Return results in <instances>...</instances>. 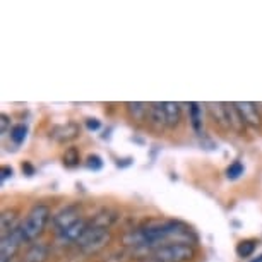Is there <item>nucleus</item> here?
Masks as SVG:
<instances>
[{"instance_id":"obj_5","label":"nucleus","mask_w":262,"mask_h":262,"mask_svg":"<svg viewBox=\"0 0 262 262\" xmlns=\"http://www.w3.org/2000/svg\"><path fill=\"white\" fill-rule=\"evenodd\" d=\"M23 244H26V238L23 235L21 226H17L11 235L0 240V262H12Z\"/></svg>"},{"instance_id":"obj_7","label":"nucleus","mask_w":262,"mask_h":262,"mask_svg":"<svg viewBox=\"0 0 262 262\" xmlns=\"http://www.w3.org/2000/svg\"><path fill=\"white\" fill-rule=\"evenodd\" d=\"M235 108L238 110L242 120L247 125H252V127H259L260 125V115L259 112H257V106L254 103L250 101H244V103H235Z\"/></svg>"},{"instance_id":"obj_16","label":"nucleus","mask_w":262,"mask_h":262,"mask_svg":"<svg viewBox=\"0 0 262 262\" xmlns=\"http://www.w3.org/2000/svg\"><path fill=\"white\" fill-rule=\"evenodd\" d=\"M127 110L130 113V117H134L139 122H142L149 115V106L146 103H127Z\"/></svg>"},{"instance_id":"obj_18","label":"nucleus","mask_w":262,"mask_h":262,"mask_svg":"<svg viewBox=\"0 0 262 262\" xmlns=\"http://www.w3.org/2000/svg\"><path fill=\"white\" fill-rule=\"evenodd\" d=\"M255 247H257L255 240H244L236 245V254H238V257H242V259H247V257H250L255 252Z\"/></svg>"},{"instance_id":"obj_17","label":"nucleus","mask_w":262,"mask_h":262,"mask_svg":"<svg viewBox=\"0 0 262 262\" xmlns=\"http://www.w3.org/2000/svg\"><path fill=\"white\" fill-rule=\"evenodd\" d=\"M189 113H190V123H192V128L201 134L202 130V108L197 105V103H190L189 105Z\"/></svg>"},{"instance_id":"obj_19","label":"nucleus","mask_w":262,"mask_h":262,"mask_svg":"<svg viewBox=\"0 0 262 262\" xmlns=\"http://www.w3.org/2000/svg\"><path fill=\"white\" fill-rule=\"evenodd\" d=\"M26 136H28V127L23 125V123H17L11 128V139L16 142V144H23L26 141Z\"/></svg>"},{"instance_id":"obj_11","label":"nucleus","mask_w":262,"mask_h":262,"mask_svg":"<svg viewBox=\"0 0 262 262\" xmlns=\"http://www.w3.org/2000/svg\"><path fill=\"white\" fill-rule=\"evenodd\" d=\"M48 259V245L34 244L28 249L23 257V262H45Z\"/></svg>"},{"instance_id":"obj_3","label":"nucleus","mask_w":262,"mask_h":262,"mask_svg":"<svg viewBox=\"0 0 262 262\" xmlns=\"http://www.w3.org/2000/svg\"><path fill=\"white\" fill-rule=\"evenodd\" d=\"M195 250L189 244H168L152 252L156 262H187L194 259Z\"/></svg>"},{"instance_id":"obj_2","label":"nucleus","mask_w":262,"mask_h":262,"mask_svg":"<svg viewBox=\"0 0 262 262\" xmlns=\"http://www.w3.org/2000/svg\"><path fill=\"white\" fill-rule=\"evenodd\" d=\"M48 220H50V209L43 204L34 206L33 209L29 211L26 220L19 225L23 230V235H24V238H26V242L34 240L36 236L41 235L47 223H48Z\"/></svg>"},{"instance_id":"obj_1","label":"nucleus","mask_w":262,"mask_h":262,"mask_svg":"<svg viewBox=\"0 0 262 262\" xmlns=\"http://www.w3.org/2000/svg\"><path fill=\"white\" fill-rule=\"evenodd\" d=\"M194 235L180 221L171 220H151L139 230L125 236L127 245L144 247V249H160L168 244H189Z\"/></svg>"},{"instance_id":"obj_10","label":"nucleus","mask_w":262,"mask_h":262,"mask_svg":"<svg viewBox=\"0 0 262 262\" xmlns=\"http://www.w3.org/2000/svg\"><path fill=\"white\" fill-rule=\"evenodd\" d=\"M88 226L90 225H88L84 220H81V221H77L76 225H72L71 228L60 231V233H58V238H60V242H77L82 236L84 231L88 230Z\"/></svg>"},{"instance_id":"obj_4","label":"nucleus","mask_w":262,"mask_h":262,"mask_svg":"<svg viewBox=\"0 0 262 262\" xmlns=\"http://www.w3.org/2000/svg\"><path fill=\"white\" fill-rule=\"evenodd\" d=\"M112 235L108 228H101V226L90 225L88 230L84 231L81 238L77 240V245L86 252V254H95V252L101 250L108 242H110Z\"/></svg>"},{"instance_id":"obj_13","label":"nucleus","mask_w":262,"mask_h":262,"mask_svg":"<svg viewBox=\"0 0 262 262\" xmlns=\"http://www.w3.org/2000/svg\"><path fill=\"white\" fill-rule=\"evenodd\" d=\"M149 120L156 128L166 127V117H165L163 103H152V105L149 106Z\"/></svg>"},{"instance_id":"obj_12","label":"nucleus","mask_w":262,"mask_h":262,"mask_svg":"<svg viewBox=\"0 0 262 262\" xmlns=\"http://www.w3.org/2000/svg\"><path fill=\"white\" fill-rule=\"evenodd\" d=\"M163 108H165L166 127L168 128H175L180 123V106H179V103L166 101V103H163Z\"/></svg>"},{"instance_id":"obj_8","label":"nucleus","mask_w":262,"mask_h":262,"mask_svg":"<svg viewBox=\"0 0 262 262\" xmlns=\"http://www.w3.org/2000/svg\"><path fill=\"white\" fill-rule=\"evenodd\" d=\"M17 226H19L17 225V211H14V209L4 211L2 216H0V235H2V238L7 235H11Z\"/></svg>"},{"instance_id":"obj_27","label":"nucleus","mask_w":262,"mask_h":262,"mask_svg":"<svg viewBox=\"0 0 262 262\" xmlns=\"http://www.w3.org/2000/svg\"><path fill=\"white\" fill-rule=\"evenodd\" d=\"M252 262H262V255H259V257H257V259H254Z\"/></svg>"},{"instance_id":"obj_6","label":"nucleus","mask_w":262,"mask_h":262,"mask_svg":"<svg viewBox=\"0 0 262 262\" xmlns=\"http://www.w3.org/2000/svg\"><path fill=\"white\" fill-rule=\"evenodd\" d=\"M81 209L77 206H67L66 209H62L58 214L53 217V226H55L57 235L60 231L71 228L72 225H76L77 221H81Z\"/></svg>"},{"instance_id":"obj_14","label":"nucleus","mask_w":262,"mask_h":262,"mask_svg":"<svg viewBox=\"0 0 262 262\" xmlns=\"http://www.w3.org/2000/svg\"><path fill=\"white\" fill-rule=\"evenodd\" d=\"M225 108H226V115H228L230 127H233L235 130H238V132L244 130V125H245V123H244V120H242V117H240L238 110L235 108V103H233V105H228V103H226Z\"/></svg>"},{"instance_id":"obj_26","label":"nucleus","mask_w":262,"mask_h":262,"mask_svg":"<svg viewBox=\"0 0 262 262\" xmlns=\"http://www.w3.org/2000/svg\"><path fill=\"white\" fill-rule=\"evenodd\" d=\"M23 171L26 173L28 177H31V175H34V168L29 165V163L26 161V163H23Z\"/></svg>"},{"instance_id":"obj_21","label":"nucleus","mask_w":262,"mask_h":262,"mask_svg":"<svg viewBox=\"0 0 262 262\" xmlns=\"http://www.w3.org/2000/svg\"><path fill=\"white\" fill-rule=\"evenodd\" d=\"M240 175H244V165H242L240 161L231 163V165L226 168V177H228L230 180H236Z\"/></svg>"},{"instance_id":"obj_15","label":"nucleus","mask_w":262,"mask_h":262,"mask_svg":"<svg viewBox=\"0 0 262 262\" xmlns=\"http://www.w3.org/2000/svg\"><path fill=\"white\" fill-rule=\"evenodd\" d=\"M209 112L217 120V123H221L223 127H230L228 115H226V108L223 103H209Z\"/></svg>"},{"instance_id":"obj_25","label":"nucleus","mask_w":262,"mask_h":262,"mask_svg":"<svg viewBox=\"0 0 262 262\" xmlns=\"http://www.w3.org/2000/svg\"><path fill=\"white\" fill-rule=\"evenodd\" d=\"M86 127L90 128V130H98L101 125H100V122L95 120V118H90V120H86Z\"/></svg>"},{"instance_id":"obj_24","label":"nucleus","mask_w":262,"mask_h":262,"mask_svg":"<svg viewBox=\"0 0 262 262\" xmlns=\"http://www.w3.org/2000/svg\"><path fill=\"white\" fill-rule=\"evenodd\" d=\"M12 168L11 166H2V168H0V180H2V182H6L7 179H11V177H12Z\"/></svg>"},{"instance_id":"obj_9","label":"nucleus","mask_w":262,"mask_h":262,"mask_svg":"<svg viewBox=\"0 0 262 262\" xmlns=\"http://www.w3.org/2000/svg\"><path fill=\"white\" fill-rule=\"evenodd\" d=\"M79 136V127L76 123H66V125H58L52 130V137L58 142L72 141Z\"/></svg>"},{"instance_id":"obj_22","label":"nucleus","mask_w":262,"mask_h":262,"mask_svg":"<svg viewBox=\"0 0 262 262\" xmlns=\"http://www.w3.org/2000/svg\"><path fill=\"white\" fill-rule=\"evenodd\" d=\"M86 165H88V168H90V170L98 171V170H101V168H103V160L98 155H91V156H88Z\"/></svg>"},{"instance_id":"obj_23","label":"nucleus","mask_w":262,"mask_h":262,"mask_svg":"<svg viewBox=\"0 0 262 262\" xmlns=\"http://www.w3.org/2000/svg\"><path fill=\"white\" fill-rule=\"evenodd\" d=\"M9 123H11V120H9V117H7V115H2V117H0V132H2V136H6V134H7Z\"/></svg>"},{"instance_id":"obj_20","label":"nucleus","mask_w":262,"mask_h":262,"mask_svg":"<svg viewBox=\"0 0 262 262\" xmlns=\"http://www.w3.org/2000/svg\"><path fill=\"white\" fill-rule=\"evenodd\" d=\"M63 165L67 168H74L79 165V151L76 147H69L66 151V155H63Z\"/></svg>"}]
</instances>
